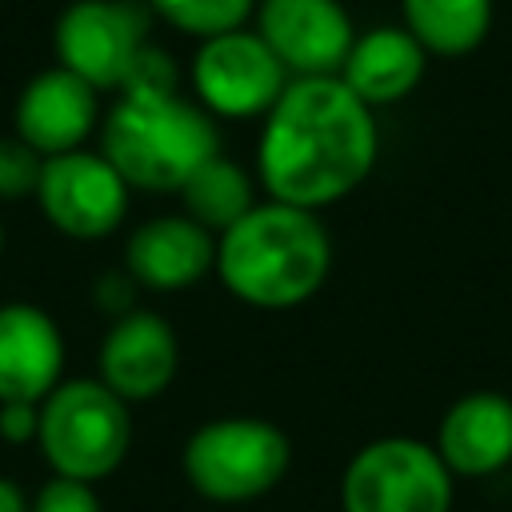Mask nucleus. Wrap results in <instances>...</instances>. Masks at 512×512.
I'll return each mask as SVG.
<instances>
[{
  "label": "nucleus",
  "mask_w": 512,
  "mask_h": 512,
  "mask_svg": "<svg viewBox=\"0 0 512 512\" xmlns=\"http://www.w3.org/2000/svg\"><path fill=\"white\" fill-rule=\"evenodd\" d=\"M376 152V112L340 76H300L264 116L256 176L268 200L320 212L368 180Z\"/></svg>",
  "instance_id": "obj_1"
},
{
  "label": "nucleus",
  "mask_w": 512,
  "mask_h": 512,
  "mask_svg": "<svg viewBox=\"0 0 512 512\" xmlns=\"http://www.w3.org/2000/svg\"><path fill=\"white\" fill-rule=\"evenodd\" d=\"M332 268V236L316 212L260 200L244 220L216 236L220 284L264 312L312 300Z\"/></svg>",
  "instance_id": "obj_2"
},
{
  "label": "nucleus",
  "mask_w": 512,
  "mask_h": 512,
  "mask_svg": "<svg viewBox=\"0 0 512 512\" xmlns=\"http://www.w3.org/2000/svg\"><path fill=\"white\" fill-rule=\"evenodd\" d=\"M100 152L140 192H180L220 152L216 116L180 88H124L100 120Z\"/></svg>",
  "instance_id": "obj_3"
},
{
  "label": "nucleus",
  "mask_w": 512,
  "mask_h": 512,
  "mask_svg": "<svg viewBox=\"0 0 512 512\" xmlns=\"http://www.w3.org/2000/svg\"><path fill=\"white\" fill-rule=\"evenodd\" d=\"M40 456L52 476L104 480L112 476L132 448V412L100 376L60 380L40 400Z\"/></svg>",
  "instance_id": "obj_4"
},
{
  "label": "nucleus",
  "mask_w": 512,
  "mask_h": 512,
  "mask_svg": "<svg viewBox=\"0 0 512 512\" xmlns=\"http://www.w3.org/2000/svg\"><path fill=\"white\" fill-rule=\"evenodd\" d=\"M292 468V440L260 416H216L180 448L188 488L212 504H248L268 496Z\"/></svg>",
  "instance_id": "obj_5"
},
{
  "label": "nucleus",
  "mask_w": 512,
  "mask_h": 512,
  "mask_svg": "<svg viewBox=\"0 0 512 512\" xmlns=\"http://www.w3.org/2000/svg\"><path fill=\"white\" fill-rule=\"evenodd\" d=\"M452 472L416 436H380L340 472V512H452Z\"/></svg>",
  "instance_id": "obj_6"
},
{
  "label": "nucleus",
  "mask_w": 512,
  "mask_h": 512,
  "mask_svg": "<svg viewBox=\"0 0 512 512\" xmlns=\"http://www.w3.org/2000/svg\"><path fill=\"white\" fill-rule=\"evenodd\" d=\"M152 8L144 0H72L56 28V64L88 80L96 92H120L148 44Z\"/></svg>",
  "instance_id": "obj_7"
},
{
  "label": "nucleus",
  "mask_w": 512,
  "mask_h": 512,
  "mask_svg": "<svg viewBox=\"0 0 512 512\" xmlns=\"http://www.w3.org/2000/svg\"><path fill=\"white\" fill-rule=\"evenodd\" d=\"M288 80V68L276 60V52L260 40L252 24L200 40L192 56L196 104L216 120H264Z\"/></svg>",
  "instance_id": "obj_8"
},
{
  "label": "nucleus",
  "mask_w": 512,
  "mask_h": 512,
  "mask_svg": "<svg viewBox=\"0 0 512 512\" xmlns=\"http://www.w3.org/2000/svg\"><path fill=\"white\" fill-rule=\"evenodd\" d=\"M128 180L112 168L104 152H64L48 156L36 188L44 220L72 240H104L128 216Z\"/></svg>",
  "instance_id": "obj_9"
},
{
  "label": "nucleus",
  "mask_w": 512,
  "mask_h": 512,
  "mask_svg": "<svg viewBox=\"0 0 512 512\" xmlns=\"http://www.w3.org/2000/svg\"><path fill=\"white\" fill-rule=\"evenodd\" d=\"M252 28L276 52L292 80L340 76L356 40L352 16L340 0H260Z\"/></svg>",
  "instance_id": "obj_10"
},
{
  "label": "nucleus",
  "mask_w": 512,
  "mask_h": 512,
  "mask_svg": "<svg viewBox=\"0 0 512 512\" xmlns=\"http://www.w3.org/2000/svg\"><path fill=\"white\" fill-rule=\"evenodd\" d=\"M180 368V340L160 312L132 308L116 316L96 352V376L128 404L168 392Z\"/></svg>",
  "instance_id": "obj_11"
},
{
  "label": "nucleus",
  "mask_w": 512,
  "mask_h": 512,
  "mask_svg": "<svg viewBox=\"0 0 512 512\" xmlns=\"http://www.w3.org/2000/svg\"><path fill=\"white\" fill-rule=\"evenodd\" d=\"M100 128V92L68 68L36 72L16 96V136L44 160L84 148Z\"/></svg>",
  "instance_id": "obj_12"
},
{
  "label": "nucleus",
  "mask_w": 512,
  "mask_h": 512,
  "mask_svg": "<svg viewBox=\"0 0 512 512\" xmlns=\"http://www.w3.org/2000/svg\"><path fill=\"white\" fill-rule=\"evenodd\" d=\"M216 268V236L196 220L152 216L124 244V272L148 292H184Z\"/></svg>",
  "instance_id": "obj_13"
},
{
  "label": "nucleus",
  "mask_w": 512,
  "mask_h": 512,
  "mask_svg": "<svg viewBox=\"0 0 512 512\" xmlns=\"http://www.w3.org/2000/svg\"><path fill=\"white\" fill-rule=\"evenodd\" d=\"M64 380V332L40 304H0V400L40 404Z\"/></svg>",
  "instance_id": "obj_14"
},
{
  "label": "nucleus",
  "mask_w": 512,
  "mask_h": 512,
  "mask_svg": "<svg viewBox=\"0 0 512 512\" xmlns=\"http://www.w3.org/2000/svg\"><path fill=\"white\" fill-rule=\"evenodd\" d=\"M432 448L452 476H496L512 464V400L500 392H468L444 408Z\"/></svg>",
  "instance_id": "obj_15"
},
{
  "label": "nucleus",
  "mask_w": 512,
  "mask_h": 512,
  "mask_svg": "<svg viewBox=\"0 0 512 512\" xmlns=\"http://www.w3.org/2000/svg\"><path fill=\"white\" fill-rule=\"evenodd\" d=\"M424 68H428V52L420 48V40L404 24H380L356 32L340 80L376 112L412 96L416 84L424 80Z\"/></svg>",
  "instance_id": "obj_16"
},
{
  "label": "nucleus",
  "mask_w": 512,
  "mask_h": 512,
  "mask_svg": "<svg viewBox=\"0 0 512 512\" xmlns=\"http://www.w3.org/2000/svg\"><path fill=\"white\" fill-rule=\"evenodd\" d=\"M496 0H400V24L428 56H472L492 32Z\"/></svg>",
  "instance_id": "obj_17"
},
{
  "label": "nucleus",
  "mask_w": 512,
  "mask_h": 512,
  "mask_svg": "<svg viewBox=\"0 0 512 512\" xmlns=\"http://www.w3.org/2000/svg\"><path fill=\"white\" fill-rule=\"evenodd\" d=\"M184 204V216L196 220L200 228H208L212 236L228 232L236 220H244L260 200H256V184L252 172L244 164H236L232 156L216 152L212 160H204L184 188L176 192Z\"/></svg>",
  "instance_id": "obj_18"
},
{
  "label": "nucleus",
  "mask_w": 512,
  "mask_h": 512,
  "mask_svg": "<svg viewBox=\"0 0 512 512\" xmlns=\"http://www.w3.org/2000/svg\"><path fill=\"white\" fill-rule=\"evenodd\" d=\"M144 4L152 8V16H160L176 32L208 40L232 28H248L260 0H144Z\"/></svg>",
  "instance_id": "obj_19"
},
{
  "label": "nucleus",
  "mask_w": 512,
  "mask_h": 512,
  "mask_svg": "<svg viewBox=\"0 0 512 512\" xmlns=\"http://www.w3.org/2000/svg\"><path fill=\"white\" fill-rule=\"evenodd\" d=\"M40 172H44V156L32 144H24L16 132L0 136V204L36 200Z\"/></svg>",
  "instance_id": "obj_20"
},
{
  "label": "nucleus",
  "mask_w": 512,
  "mask_h": 512,
  "mask_svg": "<svg viewBox=\"0 0 512 512\" xmlns=\"http://www.w3.org/2000/svg\"><path fill=\"white\" fill-rule=\"evenodd\" d=\"M28 512H104L96 484L72 480V476H52L32 492Z\"/></svg>",
  "instance_id": "obj_21"
},
{
  "label": "nucleus",
  "mask_w": 512,
  "mask_h": 512,
  "mask_svg": "<svg viewBox=\"0 0 512 512\" xmlns=\"http://www.w3.org/2000/svg\"><path fill=\"white\" fill-rule=\"evenodd\" d=\"M40 436V404L32 400H0V440L36 444Z\"/></svg>",
  "instance_id": "obj_22"
},
{
  "label": "nucleus",
  "mask_w": 512,
  "mask_h": 512,
  "mask_svg": "<svg viewBox=\"0 0 512 512\" xmlns=\"http://www.w3.org/2000/svg\"><path fill=\"white\" fill-rule=\"evenodd\" d=\"M136 288H140V284L120 268V272H104V276L96 280V292H92V296H96V308L116 320V316H124V312L136 308V304H132Z\"/></svg>",
  "instance_id": "obj_23"
},
{
  "label": "nucleus",
  "mask_w": 512,
  "mask_h": 512,
  "mask_svg": "<svg viewBox=\"0 0 512 512\" xmlns=\"http://www.w3.org/2000/svg\"><path fill=\"white\" fill-rule=\"evenodd\" d=\"M32 496L12 480V476H0V512H28Z\"/></svg>",
  "instance_id": "obj_24"
},
{
  "label": "nucleus",
  "mask_w": 512,
  "mask_h": 512,
  "mask_svg": "<svg viewBox=\"0 0 512 512\" xmlns=\"http://www.w3.org/2000/svg\"><path fill=\"white\" fill-rule=\"evenodd\" d=\"M0 256H4V220H0Z\"/></svg>",
  "instance_id": "obj_25"
}]
</instances>
